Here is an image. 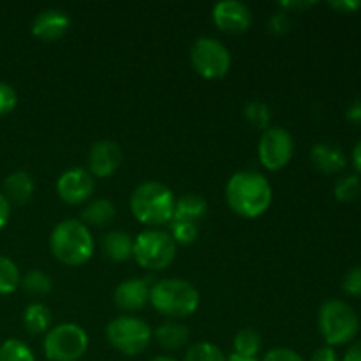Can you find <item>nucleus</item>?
Wrapping results in <instances>:
<instances>
[{
  "label": "nucleus",
  "mask_w": 361,
  "mask_h": 361,
  "mask_svg": "<svg viewBox=\"0 0 361 361\" xmlns=\"http://www.w3.org/2000/svg\"><path fill=\"white\" fill-rule=\"evenodd\" d=\"M0 361H35V356L25 342L7 338L0 345Z\"/></svg>",
  "instance_id": "393cba45"
},
{
  "label": "nucleus",
  "mask_w": 361,
  "mask_h": 361,
  "mask_svg": "<svg viewBox=\"0 0 361 361\" xmlns=\"http://www.w3.org/2000/svg\"><path fill=\"white\" fill-rule=\"evenodd\" d=\"M11 217V204L9 201L6 200L2 192H0V229L6 228V224L9 222Z\"/></svg>",
  "instance_id": "4c0bfd02"
},
{
  "label": "nucleus",
  "mask_w": 361,
  "mask_h": 361,
  "mask_svg": "<svg viewBox=\"0 0 361 361\" xmlns=\"http://www.w3.org/2000/svg\"><path fill=\"white\" fill-rule=\"evenodd\" d=\"M150 361H176V360L171 358V356H155V358H152Z\"/></svg>",
  "instance_id": "37998d69"
},
{
  "label": "nucleus",
  "mask_w": 361,
  "mask_h": 361,
  "mask_svg": "<svg viewBox=\"0 0 361 361\" xmlns=\"http://www.w3.org/2000/svg\"><path fill=\"white\" fill-rule=\"evenodd\" d=\"M34 189L35 183L30 173L18 169V171H13L11 175L6 176L2 194L9 201V204H25L34 194Z\"/></svg>",
  "instance_id": "dca6fc26"
},
{
  "label": "nucleus",
  "mask_w": 361,
  "mask_h": 361,
  "mask_svg": "<svg viewBox=\"0 0 361 361\" xmlns=\"http://www.w3.org/2000/svg\"><path fill=\"white\" fill-rule=\"evenodd\" d=\"M116 208L109 200L99 197V200L90 201L87 207L81 212V222L88 226H97V228H104L106 224L115 219Z\"/></svg>",
  "instance_id": "412c9836"
},
{
  "label": "nucleus",
  "mask_w": 361,
  "mask_h": 361,
  "mask_svg": "<svg viewBox=\"0 0 361 361\" xmlns=\"http://www.w3.org/2000/svg\"><path fill=\"white\" fill-rule=\"evenodd\" d=\"M53 323V314L49 310V307H46L44 303H30V305L25 309L23 312V326L28 334L39 335L49 331Z\"/></svg>",
  "instance_id": "4be33fe9"
},
{
  "label": "nucleus",
  "mask_w": 361,
  "mask_h": 361,
  "mask_svg": "<svg viewBox=\"0 0 361 361\" xmlns=\"http://www.w3.org/2000/svg\"><path fill=\"white\" fill-rule=\"evenodd\" d=\"M21 284V275L16 263L6 256H0V295H11Z\"/></svg>",
  "instance_id": "b1692460"
},
{
  "label": "nucleus",
  "mask_w": 361,
  "mask_h": 361,
  "mask_svg": "<svg viewBox=\"0 0 361 361\" xmlns=\"http://www.w3.org/2000/svg\"><path fill=\"white\" fill-rule=\"evenodd\" d=\"M150 303L162 316L183 319L200 307V291L185 279H162L150 288Z\"/></svg>",
  "instance_id": "20e7f679"
},
{
  "label": "nucleus",
  "mask_w": 361,
  "mask_h": 361,
  "mask_svg": "<svg viewBox=\"0 0 361 361\" xmlns=\"http://www.w3.org/2000/svg\"><path fill=\"white\" fill-rule=\"evenodd\" d=\"M176 243L164 229H145L134 238L133 257L141 268L152 271L166 270L175 261Z\"/></svg>",
  "instance_id": "423d86ee"
},
{
  "label": "nucleus",
  "mask_w": 361,
  "mask_h": 361,
  "mask_svg": "<svg viewBox=\"0 0 361 361\" xmlns=\"http://www.w3.org/2000/svg\"><path fill=\"white\" fill-rule=\"evenodd\" d=\"M310 161L321 173H328V175L342 171L348 164L344 152L338 147L328 143L314 145L312 150H310Z\"/></svg>",
  "instance_id": "f3484780"
},
{
  "label": "nucleus",
  "mask_w": 361,
  "mask_h": 361,
  "mask_svg": "<svg viewBox=\"0 0 361 361\" xmlns=\"http://www.w3.org/2000/svg\"><path fill=\"white\" fill-rule=\"evenodd\" d=\"M317 326L326 345L335 348L355 341L360 330V319L349 303L335 298L321 305L317 314Z\"/></svg>",
  "instance_id": "39448f33"
},
{
  "label": "nucleus",
  "mask_w": 361,
  "mask_h": 361,
  "mask_svg": "<svg viewBox=\"0 0 361 361\" xmlns=\"http://www.w3.org/2000/svg\"><path fill=\"white\" fill-rule=\"evenodd\" d=\"M243 115H245V120L252 127L261 130H267L270 127L271 120V111L264 102L259 101H250L245 104V109H243Z\"/></svg>",
  "instance_id": "cd10ccee"
},
{
  "label": "nucleus",
  "mask_w": 361,
  "mask_h": 361,
  "mask_svg": "<svg viewBox=\"0 0 361 361\" xmlns=\"http://www.w3.org/2000/svg\"><path fill=\"white\" fill-rule=\"evenodd\" d=\"M335 197L342 203H351L361 194V178L358 175H344L335 183Z\"/></svg>",
  "instance_id": "bb28decb"
},
{
  "label": "nucleus",
  "mask_w": 361,
  "mask_h": 361,
  "mask_svg": "<svg viewBox=\"0 0 361 361\" xmlns=\"http://www.w3.org/2000/svg\"><path fill=\"white\" fill-rule=\"evenodd\" d=\"M154 338L166 351H178L187 345L190 331L185 324L178 323V321H166V323L159 324L157 330L154 331Z\"/></svg>",
  "instance_id": "a211bd4d"
},
{
  "label": "nucleus",
  "mask_w": 361,
  "mask_h": 361,
  "mask_svg": "<svg viewBox=\"0 0 361 361\" xmlns=\"http://www.w3.org/2000/svg\"><path fill=\"white\" fill-rule=\"evenodd\" d=\"M123 161L122 148L111 140L95 141L88 152V173L97 178L115 175Z\"/></svg>",
  "instance_id": "ddd939ff"
},
{
  "label": "nucleus",
  "mask_w": 361,
  "mask_h": 361,
  "mask_svg": "<svg viewBox=\"0 0 361 361\" xmlns=\"http://www.w3.org/2000/svg\"><path fill=\"white\" fill-rule=\"evenodd\" d=\"M95 249L94 236L80 219H66L53 228L49 250L66 267H81L92 257Z\"/></svg>",
  "instance_id": "f03ea898"
},
{
  "label": "nucleus",
  "mask_w": 361,
  "mask_h": 361,
  "mask_svg": "<svg viewBox=\"0 0 361 361\" xmlns=\"http://www.w3.org/2000/svg\"><path fill=\"white\" fill-rule=\"evenodd\" d=\"M208 212V203L200 194H185L178 197L173 212V221L190 222V224H200Z\"/></svg>",
  "instance_id": "6ab92c4d"
},
{
  "label": "nucleus",
  "mask_w": 361,
  "mask_h": 361,
  "mask_svg": "<svg viewBox=\"0 0 361 361\" xmlns=\"http://www.w3.org/2000/svg\"><path fill=\"white\" fill-rule=\"evenodd\" d=\"M271 197L274 192L268 178L254 169L235 173L226 183V201L240 217H261L270 208Z\"/></svg>",
  "instance_id": "f257e3e1"
},
{
  "label": "nucleus",
  "mask_w": 361,
  "mask_h": 361,
  "mask_svg": "<svg viewBox=\"0 0 361 361\" xmlns=\"http://www.w3.org/2000/svg\"><path fill=\"white\" fill-rule=\"evenodd\" d=\"M154 331L136 316H118L106 326V338L123 356L141 355L150 345Z\"/></svg>",
  "instance_id": "0eeeda50"
},
{
  "label": "nucleus",
  "mask_w": 361,
  "mask_h": 361,
  "mask_svg": "<svg viewBox=\"0 0 361 361\" xmlns=\"http://www.w3.org/2000/svg\"><path fill=\"white\" fill-rule=\"evenodd\" d=\"M20 286L30 295H48L53 289V281L42 270H30L21 279Z\"/></svg>",
  "instance_id": "a878e982"
},
{
  "label": "nucleus",
  "mask_w": 361,
  "mask_h": 361,
  "mask_svg": "<svg viewBox=\"0 0 361 361\" xmlns=\"http://www.w3.org/2000/svg\"><path fill=\"white\" fill-rule=\"evenodd\" d=\"M279 6L282 7V9H307V7L314 6V2H281Z\"/></svg>",
  "instance_id": "ea45409f"
},
{
  "label": "nucleus",
  "mask_w": 361,
  "mask_h": 361,
  "mask_svg": "<svg viewBox=\"0 0 361 361\" xmlns=\"http://www.w3.org/2000/svg\"><path fill=\"white\" fill-rule=\"evenodd\" d=\"M233 348H235V355L247 356V358H256L263 349V337L254 328H245L240 330L233 338Z\"/></svg>",
  "instance_id": "5701e85b"
},
{
  "label": "nucleus",
  "mask_w": 361,
  "mask_h": 361,
  "mask_svg": "<svg viewBox=\"0 0 361 361\" xmlns=\"http://www.w3.org/2000/svg\"><path fill=\"white\" fill-rule=\"evenodd\" d=\"M150 288L147 279L134 277L116 286L113 302L123 312H137L150 302Z\"/></svg>",
  "instance_id": "4468645a"
},
{
  "label": "nucleus",
  "mask_w": 361,
  "mask_h": 361,
  "mask_svg": "<svg viewBox=\"0 0 361 361\" xmlns=\"http://www.w3.org/2000/svg\"><path fill=\"white\" fill-rule=\"evenodd\" d=\"M175 203L176 197L171 189L155 180L140 183L129 200L133 217L150 228L171 222Z\"/></svg>",
  "instance_id": "7ed1b4c3"
},
{
  "label": "nucleus",
  "mask_w": 361,
  "mask_h": 361,
  "mask_svg": "<svg viewBox=\"0 0 361 361\" xmlns=\"http://www.w3.org/2000/svg\"><path fill=\"white\" fill-rule=\"evenodd\" d=\"M342 289L348 295L361 298V267H355L345 274L344 281H342Z\"/></svg>",
  "instance_id": "2f4dec72"
},
{
  "label": "nucleus",
  "mask_w": 361,
  "mask_h": 361,
  "mask_svg": "<svg viewBox=\"0 0 361 361\" xmlns=\"http://www.w3.org/2000/svg\"><path fill=\"white\" fill-rule=\"evenodd\" d=\"M268 28H270L271 34L275 35H284L288 34L289 28H291V20H289V13L286 11H279L268 21Z\"/></svg>",
  "instance_id": "473e14b6"
},
{
  "label": "nucleus",
  "mask_w": 361,
  "mask_h": 361,
  "mask_svg": "<svg viewBox=\"0 0 361 361\" xmlns=\"http://www.w3.org/2000/svg\"><path fill=\"white\" fill-rule=\"evenodd\" d=\"M309 361H341V358H338L334 348L324 345V348H319L317 351H314V355L310 356Z\"/></svg>",
  "instance_id": "c9c22d12"
},
{
  "label": "nucleus",
  "mask_w": 361,
  "mask_h": 361,
  "mask_svg": "<svg viewBox=\"0 0 361 361\" xmlns=\"http://www.w3.org/2000/svg\"><path fill=\"white\" fill-rule=\"evenodd\" d=\"M183 361H228L224 353L210 342H197L185 353Z\"/></svg>",
  "instance_id": "c85d7f7f"
},
{
  "label": "nucleus",
  "mask_w": 361,
  "mask_h": 361,
  "mask_svg": "<svg viewBox=\"0 0 361 361\" xmlns=\"http://www.w3.org/2000/svg\"><path fill=\"white\" fill-rule=\"evenodd\" d=\"M71 18L62 9H44L32 21V34L46 42H53L63 37L69 30Z\"/></svg>",
  "instance_id": "2eb2a0df"
},
{
  "label": "nucleus",
  "mask_w": 361,
  "mask_h": 361,
  "mask_svg": "<svg viewBox=\"0 0 361 361\" xmlns=\"http://www.w3.org/2000/svg\"><path fill=\"white\" fill-rule=\"evenodd\" d=\"M95 190L94 176L88 169L73 168L63 171L56 180V194L67 204H83L90 201Z\"/></svg>",
  "instance_id": "9b49d317"
},
{
  "label": "nucleus",
  "mask_w": 361,
  "mask_h": 361,
  "mask_svg": "<svg viewBox=\"0 0 361 361\" xmlns=\"http://www.w3.org/2000/svg\"><path fill=\"white\" fill-rule=\"evenodd\" d=\"M330 7L342 14H351L360 9L361 0H335V2H330Z\"/></svg>",
  "instance_id": "f704fd0d"
},
{
  "label": "nucleus",
  "mask_w": 361,
  "mask_h": 361,
  "mask_svg": "<svg viewBox=\"0 0 361 361\" xmlns=\"http://www.w3.org/2000/svg\"><path fill=\"white\" fill-rule=\"evenodd\" d=\"M345 118L351 123L361 126V99H355V101L349 104V108L345 109Z\"/></svg>",
  "instance_id": "e433bc0d"
},
{
  "label": "nucleus",
  "mask_w": 361,
  "mask_h": 361,
  "mask_svg": "<svg viewBox=\"0 0 361 361\" xmlns=\"http://www.w3.org/2000/svg\"><path fill=\"white\" fill-rule=\"evenodd\" d=\"M212 18L219 30L226 34H242L252 23V11L240 0H221L212 9Z\"/></svg>",
  "instance_id": "f8f14e48"
},
{
  "label": "nucleus",
  "mask_w": 361,
  "mask_h": 361,
  "mask_svg": "<svg viewBox=\"0 0 361 361\" xmlns=\"http://www.w3.org/2000/svg\"><path fill=\"white\" fill-rule=\"evenodd\" d=\"M18 104V94L13 85L0 81V116L9 115Z\"/></svg>",
  "instance_id": "7c9ffc66"
},
{
  "label": "nucleus",
  "mask_w": 361,
  "mask_h": 361,
  "mask_svg": "<svg viewBox=\"0 0 361 361\" xmlns=\"http://www.w3.org/2000/svg\"><path fill=\"white\" fill-rule=\"evenodd\" d=\"M169 235L175 240L176 245H190L197 240L200 235V229L196 224H190V222H180V221H171L169 222Z\"/></svg>",
  "instance_id": "c756f323"
},
{
  "label": "nucleus",
  "mask_w": 361,
  "mask_h": 361,
  "mask_svg": "<svg viewBox=\"0 0 361 361\" xmlns=\"http://www.w3.org/2000/svg\"><path fill=\"white\" fill-rule=\"evenodd\" d=\"M42 349L49 361H78L87 353L88 335L74 323L56 324L46 334Z\"/></svg>",
  "instance_id": "6e6552de"
},
{
  "label": "nucleus",
  "mask_w": 361,
  "mask_h": 361,
  "mask_svg": "<svg viewBox=\"0 0 361 361\" xmlns=\"http://www.w3.org/2000/svg\"><path fill=\"white\" fill-rule=\"evenodd\" d=\"M353 164H355V168L358 169V173L361 175V140L356 143L355 150H353Z\"/></svg>",
  "instance_id": "a19ab883"
},
{
  "label": "nucleus",
  "mask_w": 361,
  "mask_h": 361,
  "mask_svg": "<svg viewBox=\"0 0 361 361\" xmlns=\"http://www.w3.org/2000/svg\"><path fill=\"white\" fill-rule=\"evenodd\" d=\"M295 141L284 127H268L263 130L257 145V157L268 171H279L291 162Z\"/></svg>",
  "instance_id": "9d476101"
},
{
  "label": "nucleus",
  "mask_w": 361,
  "mask_h": 361,
  "mask_svg": "<svg viewBox=\"0 0 361 361\" xmlns=\"http://www.w3.org/2000/svg\"><path fill=\"white\" fill-rule=\"evenodd\" d=\"M342 361H361V338L360 341H356L355 344L345 351L344 360Z\"/></svg>",
  "instance_id": "58836bf2"
},
{
  "label": "nucleus",
  "mask_w": 361,
  "mask_h": 361,
  "mask_svg": "<svg viewBox=\"0 0 361 361\" xmlns=\"http://www.w3.org/2000/svg\"><path fill=\"white\" fill-rule=\"evenodd\" d=\"M134 238L123 231H109L102 236V252L115 263L133 257Z\"/></svg>",
  "instance_id": "aec40b11"
},
{
  "label": "nucleus",
  "mask_w": 361,
  "mask_h": 361,
  "mask_svg": "<svg viewBox=\"0 0 361 361\" xmlns=\"http://www.w3.org/2000/svg\"><path fill=\"white\" fill-rule=\"evenodd\" d=\"M190 63L204 80H221L231 67V53L215 37H200L190 48Z\"/></svg>",
  "instance_id": "1a4fd4ad"
},
{
  "label": "nucleus",
  "mask_w": 361,
  "mask_h": 361,
  "mask_svg": "<svg viewBox=\"0 0 361 361\" xmlns=\"http://www.w3.org/2000/svg\"><path fill=\"white\" fill-rule=\"evenodd\" d=\"M228 361H259L257 358H247V356H240L233 353L231 356H228Z\"/></svg>",
  "instance_id": "79ce46f5"
},
{
  "label": "nucleus",
  "mask_w": 361,
  "mask_h": 361,
  "mask_svg": "<svg viewBox=\"0 0 361 361\" xmlns=\"http://www.w3.org/2000/svg\"><path fill=\"white\" fill-rule=\"evenodd\" d=\"M261 361H305L296 351L289 348H274L264 355Z\"/></svg>",
  "instance_id": "72a5a7b5"
}]
</instances>
